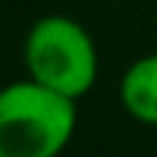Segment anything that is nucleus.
<instances>
[{"instance_id": "nucleus-1", "label": "nucleus", "mask_w": 157, "mask_h": 157, "mask_svg": "<svg viewBox=\"0 0 157 157\" xmlns=\"http://www.w3.org/2000/svg\"><path fill=\"white\" fill-rule=\"evenodd\" d=\"M77 127V99L28 77L0 94V157H58Z\"/></svg>"}, {"instance_id": "nucleus-2", "label": "nucleus", "mask_w": 157, "mask_h": 157, "mask_svg": "<svg viewBox=\"0 0 157 157\" xmlns=\"http://www.w3.org/2000/svg\"><path fill=\"white\" fill-rule=\"evenodd\" d=\"M22 58L33 80L72 99L86 97L99 75L91 33L77 19L63 14H47L30 25Z\"/></svg>"}, {"instance_id": "nucleus-3", "label": "nucleus", "mask_w": 157, "mask_h": 157, "mask_svg": "<svg viewBox=\"0 0 157 157\" xmlns=\"http://www.w3.org/2000/svg\"><path fill=\"white\" fill-rule=\"evenodd\" d=\"M119 99L135 121L157 127V52L127 66L119 83Z\"/></svg>"}]
</instances>
